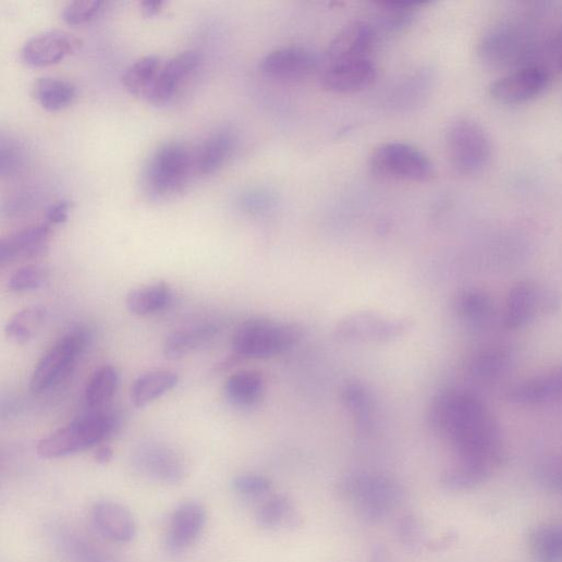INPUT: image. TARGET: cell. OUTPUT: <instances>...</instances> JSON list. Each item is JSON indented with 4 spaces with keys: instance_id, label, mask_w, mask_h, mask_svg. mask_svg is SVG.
<instances>
[{
    "instance_id": "8992f818",
    "label": "cell",
    "mask_w": 562,
    "mask_h": 562,
    "mask_svg": "<svg viewBox=\"0 0 562 562\" xmlns=\"http://www.w3.org/2000/svg\"><path fill=\"white\" fill-rule=\"evenodd\" d=\"M369 168L381 179L407 183H428L436 175L430 159L403 143H388L377 147L369 158Z\"/></svg>"
},
{
    "instance_id": "7dc6e473",
    "label": "cell",
    "mask_w": 562,
    "mask_h": 562,
    "mask_svg": "<svg viewBox=\"0 0 562 562\" xmlns=\"http://www.w3.org/2000/svg\"><path fill=\"white\" fill-rule=\"evenodd\" d=\"M113 457V452L109 447H100L95 453V461L99 465H107Z\"/></svg>"
},
{
    "instance_id": "603a6c76",
    "label": "cell",
    "mask_w": 562,
    "mask_h": 562,
    "mask_svg": "<svg viewBox=\"0 0 562 562\" xmlns=\"http://www.w3.org/2000/svg\"><path fill=\"white\" fill-rule=\"evenodd\" d=\"M256 522L267 530L280 528L295 529L303 521L293 501L285 494H274L268 498L256 512Z\"/></svg>"
},
{
    "instance_id": "6da1fadb",
    "label": "cell",
    "mask_w": 562,
    "mask_h": 562,
    "mask_svg": "<svg viewBox=\"0 0 562 562\" xmlns=\"http://www.w3.org/2000/svg\"><path fill=\"white\" fill-rule=\"evenodd\" d=\"M432 429L453 448L459 463L489 477L504 462L505 451L498 422L485 403L471 392L449 389L433 400Z\"/></svg>"
},
{
    "instance_id": "8fae6325",
    "label": "cell",
    "mask_w": 562,
    "mask_h": 562,
    "mask_svg": "<svg viewBox=\"0 0 562 562\" xmlns=\"http://www.w3.org/2000/svg\"><path fill=\"white\" fill-rule=\"evenodd\" d=\"M549 81V74L542 66L527 65L494 81L489 93L498 102L517 105L539 96Z\"/></svg>"
},
{
    "instance_id": "7402d4cb",
    "label": "cell",
    "mask_w": 562,
    "mask_h": 562,
    "mask_svg": "<svg viewBox=\"0 0 562 562\" xmlns=\"http://www.w3.org/2000/svg\"><path fill=\"white\" fill-rule=\"evenodd\" d=\"M235 139L228 130H220L207 137L195 154V171L200 175H212L220 171L231 158Z\"/></svg>"
},
{
    "instance_id": "5b68a950",
    "label": "cell",
    "mask_w": 562,
    "mask_h": 562,
    "mask_svg": "<svg viewBox=\"0 0 562 562\" xmlns=\"http://www.w3.org/2000/svg\"><path fill=\"white\" fill-rule=\"evenodd\" d=\"M300 339L301 332L295 326L255 319L236 329L232 346L241 357L268 358L291 350Z\"/></svg>"
},
{
    "instance_id": "1f68e13d",
    "label": "cell",
    "mask_w": 562,
    "mask_h": 562,
    "mask_svg": "<svg viewBox=\"0 0 562 562\" xmlns=\"http://www.w3.org/2000/svg\"><path fill=\"white\" fill-rule=\"evenodd\" d=\"M529 546L538 562H562V525H542L530 533Z\"/></svg>"
},
{
    "instance_id": "f35d334b",
    "label": "cell",
    "mask_w": 562,
    "mask_h": 562,
    "mask_svg": "<svg viewBox=\"0 0 562 562\" xmlns=\"http://www.w3.org/2000/svg\"><path fill=\"white\" fill-rule=\"evenodd\" d=\"M26 162V149L20 140L3 136L0 145V174L4 178L15 176L25 169Z\"/></svg>"
},
{
    "instance_id": "9c48e42d",
    "label": "cell",
    "mask_w": 562,
    "mask_h": 562,
    "mask_svg": "<svg viewBox=\"0 0 562 562\" xmlns=\"http://www.w3.org/2000/svg\"><path fill=\"white\" fill-rule=\"evenodd\" d=\"M408 322L376 313H355L346 316L335 327L340 341L357 343H384L403 335Z\"/></svg>"
},
{
    "instance_id": "d590c367",
    "label": "cell",
    "mask_w": 562,
    "mask_h": 562,
    "mask_svg": "<svg viewBox=\"0 0 562 562\" xmlns=\"http://www.w3.org/2000/svg\"><path fill=\"white\" fill-rule=\"evenodd\" d=\"M455 309L465 320L482 322L492 313V302L486 293L478 290H468L457 296Z\"/></svg>"
},
{
    "instance_id": "e0dca14e",
    "label": "cell",
    "mask_w": 562,
    "mask_h": 562,
    "mask_svg": "<svg viewBox=\"0 0 562 562\" xmlns=\"http://www.w3.org/2000/svg\"><path fill=\"white\" fill-rule=\"evenodd\" d=\"M82 42L64 30H50L30 38L23 47V61L34 68H46L63 61L78 50Z\"/></svg>"
},
{
    "instance_id": "74e56055",
    "label": "cell",
    "mask_w": 562,
    "mask_h": 562,
    "mask_svg": "<svg viewBox=\"0 0 562 562\" xmlns=\"http://www.w3.org/2000/svg\"><path fill=\"white\" fill-rule=\"evenodd\" d=\"M395 534L399 542L408 551L419 552L427 545L425 526L413 513L399 517Z\"/></svg>"
},
{
    "instance_id": "f546056e",
    "label": "cell",
    "mask_w": 562,
    "mask_h": 562,
    "mask_svg": "<svg viewBox=\"0 0 562 562\" xmlns=\"http://www.w3.org/2000/svg\"><path fill=\"white\" fill-rule=\"evenodd\" d=\"M166 61L158 56H147L134 61L122 75L125 89L137 96H146Z\"/></svg>"
},
{
    "instance_id": "30bf717a",
    "label": "cell",
    "mask_w": 562,
    "mask_h": 562,
    "mask_svg": "<svg viewBox=\"0 0 562 562\" xmlns=\"http://www.w3.org/2000/svg\"><path fill=\"white\" fill-rule=\"evenodd\" d=\"M318 70V57L304 47L279 48L260 61V71L266 77L283 83L303 82L314 76Z\"/></svg>"
},
{
    "instance_id": "484cf974",
    "label": "cell",
    "mask_w": 562,
    "mask_h": 562,
    "mask_svg": "<svg viewBox=\"0 0 562 562\" xmlns=\"http://www.w3.org/2000/svg\"><path fill=\"white\" fill-rule=\"evenodd\" d=\"M219 332L213 323H201L171 333L164 341L163 352L169 359H180L208 344Z\"/></svg>"
},
{
    "instance_id": "ab89813d",
    "label": "cell",
    "mask_w": 562,
    "mask_h": 562,
    "mask_svg": "<svg viewBox=\"0 0 562 562\" xmlns=\"http://www.w3.org/2000/svg\"><path fill=\"white\" fill-rule=\"evenodd\" d=\"M48 279V271L39 265L19 269L10 279L9 288L14 293H28L41 289Z\"/></svg>"
},
{
    "instance_id": "9a60e30c",
    "label": "cell",
    "mask_w": 562,
    "mask_h": 562,
    "mask_svg": "<svg viewBox=\"0 0 562 562\" xmlns=\"http://www.w3.org/2000/svg\"><path fill=\"white\" fill-rule=\"evenodd\" d=\"M132 464L140 474L164 484H178L186 473L181 456L171 448L158 443L140 445L133 453Z\"/></svg>"
},
{
    "instance_id": "8d00e7d4",
    "label": "cell",
    "mask_w": 562,
    "mask_h": 562,
    "mask_svg": "<svg viewBox=\"0 0 562 562\" xmlns=\"http://www.w3.org/2000/svg\"><path fill=\"white\" fill-rule=\"evenodd\" d=\"M489 478L476 468L457 464L442 475L441 485L448 491L464 492L475 489Z\"/></svg>"
},
{
    "instance_id": "4316f807",
    "label": "cell",
    "mask_w": 562,
    "mask_h": 562,
    "mask_svg": "<svg viewBox=\"0 0 562 562\" xmlns=\"http://www.w3.org/2000/svg\"><path fill=\"white\" fill-rule=\"evenodd\" d=\"M173 293L166 283H156L131 291L125 298L130 314L138 317L156 315L167 309L172 303Z\"/></svg>"
},
{
    "instance_id": "836d02e7",
    "label": "cell",
    "mask_w": 562,
    "mask_h": 562,
    "mask_svg": "<svg viewBox=\"0 0 562 562\" xmlns=\"http://www.w3.org/2000/svg\"><path fill=\"white\" fill-rule=\"evenodd\" d=\"M119 386V374L112 366L99 368L89 379L85 389V401L90 407L106 404L115 394Z\"/></svg>"
},
{
    "instance_id": "e575fe53",
    "label": "cell",
    "mask_w": 562,
    "mask_h": 562,
    "mask_svg": "<svg viewBox=\"0 0 562 562\" xmlns=\"http://www.w3.org/2000/svg\"><path fill=\"white\" fill-rule=\"evenodd\" d=\"M46 315V308L42 306H33L20 311L7 326L8 337L17 343H27L44 323Z\"/></svg>"
},
{
    "instance_id": "277c9868",
    "label": "cell",
    "mask_w": 562,
    "mask_h": 562,
    "mask_svg": "<svg viewBox=\"0 0 562 562\" xmlns=\"http://www.w3.org/2000/svg\"><path fill=\"white\" fill-rule=\"evenodd\" d=\"M195 170V155L181 143H169L151 157L145 171V185L156 198L181 192Z\"/></svg>"
},
{
    "instance_id": "b9f144b4",
    "label": "cell",
    "mask_w": 562,
    "mask_h": 562,
    "mask_svg": "<svg viewBox=\"0 0 562 562\" xmlns=\"http://www.w3.org/2000/svg\"><path fill=\"white\" fill-rule=\"evenodd\" d=\"M232 490L242 498L258 499L268 494L272 485L269 479L257 474H241L233 478Z\"/></svg>"
},
{
    "instance_id": "4dcf8cb0",
    "label": "cell",
    "mask_w": 562,
    "mask_h": 562,
    "mask_svg": "<svg viewBox=\"0 0 562 562\" xmlns=\"http://www.w3.org/2000/svg\"><path fill=\"white\" fill-rule=\"evenodd\" d=\"M224 390L234 405L251 406L261 396L264 379L256 370H240L227 380Z\"/></svg>"
},
{
    "instance_id": "d6a6232c",
    "label": "cell",
    "mask_w": 562,
    "mask_h": 562,
    "mask_svg": "<svg viewBox=\"0 0 562 562\" xmlns=\"http://www.w3.org/2000/svg\"><path fill=\"white\" fill-rule=\"evenodd\" d=\"M510 352L503 347H487L474 355L471 375L480 381H490L502 375L510 365Z\"/></svg>"
},
{
    "instance_id": "44dd1931",
    "label": "cell",
    "mask_w": 562,
    "mask_h": 562,
    "mask_svg": "<svg viewBox=\"0 0 562 562\" xmlns=\"http://www.w3.org/2000/svg\"><path fill=\"white\" fill-rule=\"evenodd\" d=\"M506 396L510 402L524 405L562 399V365L548 374L517 383Z\"/></svg>"
},
{
    "instance_id": "2e32d148",
    "label": "cell",
    "mask_w": 562,
    "mask_h": 562,
    "mask_svg": "<svg viewBox=\"0 0 562 562\" xmlns=\"http://www.w3.org/2000/svg\"><path fill=\"white\" fill-rule=\"evenodd\" d=\"M199 64L200 56L196 51H185L166 61L145 98L157 106L171 102Z\"/></svg>"
},
{
    "instance_id": "52a82bcc",
    "label": "cell",
    "mask_w": 562,
    "mask_h": 562,
    "mask_svg": "<svg viewBox=\"0 0 562 562\" xmlns=\"http://www.w3.org/2000/svg\"><path fill=\"white\" fill-rule=\"evenodd\" d=\"M448 150L452 167L464 176L480 173L491 157L490 140L485 130L474 120H455L448 131Z\"/></svg>"
},
{
    "instance_id": "3957f363",
    "label": "cell",
    "mask_w": 562,
    "mask_h": 562,
    "mask_svg": "<svg viewBox=\"0 0 562 562\" xmlns=\"http://www.w3.org/2000/svg\"><path fill=\"white\" fill-rule=\"evenodd\" d=\"M118 428L117 418L102 412L90 413L44 438L38 455L45 460L71 456L91 449L110 438Z\"/></svg>"
},
{
    "instance_id": "7c38bea8",
    "label": "cell",
    "mask_w": 562,
    "mask_h": 562,
    "mask_svg": "<svg viewBox=\"0 0 562 562\" xmlns=\"http://www.w3.org/2000/svg\"><path fill=\"white\" fill-rule=\"evenodd\" d=\"M559 306L555 295L538 290L528 281L514 286L509 293L503 323L506 329L516 330L526 326L537 311L552 313Z\"/></svg>"
},
{
    "instance_id": "d6986e66",
    "label": "cell",
    "mask_w": 562,
    "mask_h": 562,
    "mask_svg": "<svg viewBox=\"0 0 562 562\" xmlns=\"http://www.w3.org/2000/svg\"><path fill=\"white\" fill-rule=\"evenodd\" d=\"M50 237L49 223L24 228L0 242V262L5 265L37 257L47 249Z\"/></svg>"
},
{
    "instance_id": "ffe728a7",
    "label": "cell",
    "mask_w": 562,
    "mask_h": 562,
    "mask_svg": "<svg viewBox=\"0 0 562 562\" xmlns=\"http://www.w3.org/2000/svg\"><path fill=\"white\" fill-rule=\"evenodd\" d=\"M91 520L99 533L112 541L126 543L135 537V521L120 503L108 500L96 502L91 508Z\"/></svg>"
},
{
    "instance_id": "ba28073f",
    "label": "cell",
    "mask_w": 562,
    "mask_h": 562,
    "mask_svg": "<svg viewBox=\"0 0 562 562\" xmlns=\"http://www.w3.org/2000/svg\"><path fill=\"white\" fill-rule=\"evenodd\" d=\"M89 342V333L77 328L63 335L40 359L30 381L32 390L44 393L59 383L74 366Z\"/></svg>"
},
{
    "instance_id": "bcb514c9",
    "label": "cell",
    "mask_w": 562,
    "mask_h": 562,
    "mask_svg": "<svg viewBox=\"0 0 562 562\" xmlns=\"http://www.w3.org/2000/svg\"><path fill=\"white\" fill-rule=\"evenodd\" d=\"M163 5L164 3L161 2V0H159V2L158 0H155V2H152V0H147V2L140 3L143 12L148 17H154L160 14L162 12Z\"/></svg>"
},
{
    "instance_id": "ac0fdd59",
    "label": "cell",
    "mask_w": 562,
    "mask_h": 562,
    "mask_svg": "<svg viewBox=\"0 0 562 562\" xmlns=\"http://www.w3.org/2000/svg\"><path fill=\"white\" fill-rule=\"evenodd\" d=\"M207 523V511L198 501L181 503L173 512L167 535L172 552H182L200 537Z\"/></svg>"
},
{
    "instance_id": "60d3db41",
    "label": "cell",
    "mask_w": 562,
    "mask_h": 562,
    "mask_svg": "<svg viewBox=\"0 0 562 562\" xmlns=\"http://www.w3.org/2000/svg\"><path fill=\"white\" fill-rule=\"evenodd\" d=\"M103 7L105 3L100 0H76L63 9L61 17L70 26L84 25L96 20Z\"/></svg>"
},
{
    "instance_id": "c3c4849f",
    "label": "cell",
    "mask_w": 562,
    "mask_h": 562,
    "mask_svg": "<svg viewBox=\"0 0 562 562\" xmlns=\"http://www.w3.org/2000/svg\"><path fill=\"white\" fill-rule=\"evenodd\" d=\"M559 63H560V68H561V70H562V58H561V60H560V62H559Z\"/></svg>"
},
{
    "instance_id": "cb8c5ba5",
    "label": "cell",
    "mask_w": 562,
    "mask_h": 562,
    "mask_svg": "<svg viewBox=\"0 0 562 562\" xmlns=\"http://www.w3.org/2000/svg\"><path fill=\"white\" fill-rule=\"evenodd\" d=\"M342 398L357 431L363 436L371 435L376 427V408L367 388L357 381L349 382L343 389Z\"/></svg>"
},
{
    "instance_id": "5bb4252c",
    "label": "cell",
    "mask_w": 562,
    "mask_h": 562,
    "mask_svg": "<svg viewBox=\"0 0 562 562\" xmlns=\"http://www.w3.org/2000/svg\"><path fill=\"white\" fill-rule=\"evenodd\" d=\"M381 34L370 21H355L343 27L332 39L328 61L372 59Z\"/></svg>"
},
{
    "instance_id": "7bdbcfd3",
    "label": "cell",
    "mask_w": 562,
    "mask_h": 562,
    "mask_svg": "<svg viewBox=\"0 0 562 562\" xmlns=\"http://www.w3.org/2000/svg\"><path fill=\"white\" fill-rule=\"evenodd\" d=\"M71 204L68 200H61L51 206L47 212L49 224H62L68 221Z\"/></svg>"
},
{
    "instance_id": "f1b7e54d",
    "label": "cell",
    "mask_w": 562,
    "mask_h": 562,
    "mask_svg": "<svg viewBox=\"0 0 562 562\" xmlns=\"http://www.w3.org/2000/svg\"><path fill=\"white\" fill-rule=\"evenodd\" d=\"M428 5L426 2L376 3V20L372 23L381 35L396 33L410 25L417 12Z\"/></svg>"
},
{
    "instance_id": "4fadbf2b",
    "label": "cell",
    "mask_w": 562,
    "mask_h": 562,
    "mask_svg": "<svg viewBox=\"0 0 562 562\" xmlns=\"http://www.w3.org/2000/svg\"><path fill=\"white\" fill-rule=\"evenodd\" d=\"M321 85L334 94H353L368 88L377 77L372 59L327 61Z\"/></svg>"
},
{
    "instance_id": "d4e9b609",
    "label": "cell",
    "mask_w": 562,
    "mask_h": 562,
    "mask_svg": "<svg viewBox=\"0 0 562 562\" xmlns=\"http://www.w3.org/2000/svg\"><path fill=\"white\" fill-rule=\"evenodd\" d=\"M179 383L173 370L159 369L139 376L131 387V401L136 407H146L171 391Z\"/></svg>"
},
{
    "instance_id": "7a4b0ae2",
    "label": "cell",
    "mask_w": 562,
    "mask_h": 562,
    "mask_svg": "<svg viewBox=\"0 0 562 562\" xmlns=\"http://www.w3.org/2000/svg\"><path fill=\"white\" fill-rule=\"evenodd\" d=\"M340 499L354 506L357 516L367 524H380L404 497L401 485L382 474L353 472L335 485Z\"/></svg>"
},
{
    "instance_id": "83f0119b",
    "label": "cell",
    "mask_w": 562,
    "mask_h": 562,
    "mask_svg": "<svg viewBox=\"0 0 562 562\" xmlns=\"http://www.w3.org/2000/svg\"><path fill=\"white\" fill-rule=\"evenodd\" d=\"M33 96L46 110L59 111L74 101L76 87L69 81L45 76L35 81Z\"/></svg>"
},
{
    "instance_id": "f6af8a7d",
    "label": "cell",
    "mask_w": 562,
    "mask_h": 562,
    "mask_svg": "<svg viewBox=\"0 0 562 562\" xmlns=\"http://www.w3.org/2000/svg\"><path fill=\"white\" fill-rule=\"evenodd\" d=\"M546 481L555 489L562 490V462L547 472Z\"/></svg>"
},
{
    "instance_id": "ee69618b",
    "label": "cell",
    "mask_w": 562,
    "mask_h": 562,
    "mask_svg": "<svg viewBox=\"0 0 562 562\" xmlns=\"http://www.w3.org/2000/svg\"><path fill=\"white\" fill-rule=\"evenodd\" d=\"M369 562H392L390 552L383 543H374L371 546Z\"/></svg>"
}]
</instances>
